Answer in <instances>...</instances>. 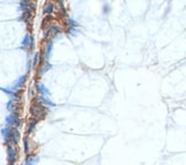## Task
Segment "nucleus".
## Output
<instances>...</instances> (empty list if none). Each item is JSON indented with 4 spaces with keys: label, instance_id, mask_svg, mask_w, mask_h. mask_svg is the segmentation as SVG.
Returning a JSON list of instances; mask_svg holds the SVG:
<instances>
[{
    "label": "nucleus",
    "instance_id": "nucleus-2",
    "mask_svg": "<svg viewBox=\"0 0 186 165\" xmlns=\"http://www.w3.org/2000/svg\"><path fill=\"white\" fill-rule=\"evenodd\" d=\"M6 123L8 125H11V126H13L14 128H16V127L20 126L21 121H20V118H18V116L16 114H11L9 116L6 117Z\"/></svg>",
    "mask_w": 186,
    "mask_h": 165
},
{
    "label": "nucleus",
    "instance_id": "nucleus-14",
    "mask_svg": "<svg viewBox=\"0 0 186 165\" xmlns=\"http://www.w3.org/2000/svg\"><path fill=\"white\" fill-rule=\"evenodd\" d=\"M24 147H26V152H29V143H28V139H24Z\"/></svg>",
    "mask_w": 186,
    "mask_h": 165
},
{
    "label": "nucleus",
    "instance_id": "nucleus-5",
    "mask_svg": "<svg viewBox=\"0 0 186 165\" xmlns=\"http://www.w3.org/2000/svg\"><path fill=\"white\" fill-rule=\"evenodd\" d=\"M26 79H27V75H23V76H21V77H20V78H18V79H17V80H16V82L13 84V86H12V90L16 92V91H17V90H18V88H20V87H21V86L24 84Z\"/></svg>",
    "mask_w": 186,
    "mask_h": 165
},
{
    "label": "nucleus",
    "instance_id": "nucleus-3",
    "mask_svg": "<svg viewBox=\"0 0 186 165\" xmlns=\"http://www.w3.org/2000/svg\"><path fill=\"white\" fill-rule=\"evenodd\" d=\"M60 32H61V28L59 25H51L47 29H45L44 35H45V38H48V37H53V36L60 33Z\"/></svg>",
    "mask_w": 186,
    "mask_h": 165
},
{
    "label": "nucleus",
    "instance_id": "nucleus-4",
    "mask_svg": "<svg viewBox=\"0 0 186 165\" xmlns=\"http://www.w3.org/2000/svg\"><path fill=\"white\" fill-rule=\"evenodd\" d=\"M7 155H8V163L9 165H13L16 161V150L13 146L7 147Z\"/></svg>",
    "mask_w": 186,
    "mask_h": 165
},
{
    "label": "nucleus",
    "instance_id": "nucleus-10",
    "mask_svg": "<svg viewBox=\"0 0 186 165\" xmlns=\"http://www.w3.org/2000/svg\"><path fill=\"white\" fill-rule=\"evenodd\" d=\"M37 119L36 118H33V119H30L29 121V124H28V133H31L32 131H33V128H35V126H36V124H37Z\"/></svg>",
    "mask_w": 186,
    "mask_h": 165
},
{
    "label": "nucleus",
    "instance_id": "nucleus-7",
    "mask_svg": "<svg viewBox=\"0 0 186 165\" xmlns=\"http://www.w3.org/2000/svg\"><path fill=\"white\" fill-rule=\"evenodd\" d=\"M22 46H23V48L24 47H28V46H30V48H32V46H33V38L27 33L26 36H24V38H23V40H22Z\"/></svg>",
    "mask_w": 186,
    "mask_h": 165
},
{
    "label": "nucleus",
    "instance_id": "nucleus-8",
    "mask_svg": "<svg viewBox=\"0 0 186 165\" xmlns=\"http://www.w3.org/2000/svg\"><path fill=\"white\" fill-rule=\"evenodd\" d=\"M37 102L41 104V106H55V103L52 102L51 100H48V99H46L45 96H39L38 99H37Z\"/></svg>",
    "mask_w": 186,
    "mask_h": 165
},
{
    "label": "nucleus",
    "instance_id": "nucleus-11",
    "mask_svg": "<svg viewBox=\"0 0 186 165\" xmlns=\"http://www.w3.org/2000/svg\"><path fill=\"white\" fill-rule=\"evenodd\" d=\"M52 11H53V4H52V2H48V4H46V5H45L43 13L44 14H50V13H52Z\"/></svg>",
    "mask_w": 186,
    "mask_h": 165
},
{
    "label": "nucleus",
    "instance_id": "nucleus-9",
    "mask_svg": "<svg viewBox=\"0 0 186 165\" xmlns=\"http://www.w3.org/2000/svg\"><path fill=\"white\" fill-rule=\"evenodd\" d=\"M52 47H53V42H52V41H48L47 45H46V48H45V57H46V60L50 59V54H51Z\"/></svg>",
    "mask_w": 186,
    "mask_h": 165
},
{
    "label": "nucleus",
    "instance_id": "nucleus-1",
    "mask_svg": "<svg viewBox=\"0 0 186 165\" xmlns=\"http://www.w3.org/2000/svg\"><path fill=\"white\" fill-rule=\"evenodd\" d=\"M30 112H31V115L33 116V118H36V119L38 121V119H43V118L46 116L47 109H46L44 106H41V104H33V106L30 108Z\"/></svg>",
    "mask_w": 186,
    "mask_h": 165
},
{
    "label": "nucleus",
    "instance_id": "nucleus-12",
    "mask_svg": "<svg viewBox=\"0 0 186 165\" xmlns=\"http://www.w3.org/2000/svg\"><path fill=\"white\" fill-rule=\"evenodd\" d=\"M51 68H52V66H51L50 63H46V64H45V68H44V69H40L39 75H41V73H44V72H46V71H47L48 69H51Z\"/></svg>",
    "mask_w": 186,
    "mask_h": 165
},
{
    "label": "nucleus",
    "instance_id": "nucleus-13",
    "mask_svg": "<svg viewBox=\"0 0 186 165\" xmlns=\"http://www.w3.org/2000/svg\"><path fill=\"white\" fill-rule=\"evenodd\" d=\"M37 61H38V54H35V59H33V63H32L33 68H35V67H37Z\"/></svg>",
    "mask_w": 186,
    "mask_h": 165
},
{
    "label": "nucleus",
    "instance_id": "nucleus-6",
    "mask_svg": "<svg viewBox=\"0 0 186 165\" xmlns=\"http://www.w3.org/2000/svg\"><path fill=\"white\" fill-rule=\"evenodd\" d=\"M36 88H37V91H38V93H39L41 96L44 95H48L50 94V92H48V90L46 88V86L43 84V82H37L36 84Z\"/></svg>",
    "mask_w": 186,
    "mask_h": 165
}]
</instances>
